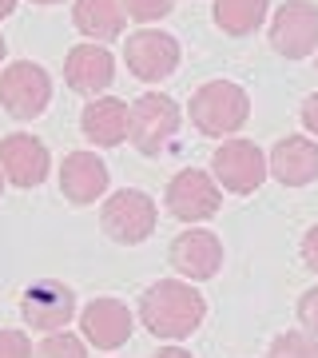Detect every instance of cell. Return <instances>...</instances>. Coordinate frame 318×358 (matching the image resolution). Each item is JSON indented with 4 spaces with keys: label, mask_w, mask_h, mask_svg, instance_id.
I'll use <instances>...</instances> for the list:
<instances>
[{
    "label": "cell",
    "mask_w": 318,
    "mask_h": 358,
    "mask_svg": "<svg viewBox=\"0 0 318 358\" xmlns=\"http://www.w3.org/2000/svg\"><path fill=\"white\" fill-rule=\"evenodd\" d=\"M207 315V303L203 294L195 291L191 282H179V279H159L152 282L140 299V322L155 338H191L199 331V322Z\"/></svg>",
    "instance_id": "1"
},
{
    "label": "cell",
    "mask_w": 318,
    "mask_h": 358,
    "mask_svg": "<svg viewBox=\"0 0 318 358\" xmlns=\"http://www.w3.org/2000/svg\"><path fill=\"white\" fill-rule=\"evenodd\" d=\"M187 112H191V124L203 136H231V131H239L247 124L251 96L239 84H231V80H211V84H203L191 96Z\"/></svg>",
    "instance_id": "2"
},
{
    "label": "cell",
    "mask_w": 318,
    "mask_h": 358,
    "mask_svg": "<svg viewBox=\"0 0 318 358\" xmlns=\"http://www.w3.org/2000/svg\"><path fill=\"white\" fill-rule=\"evenodd\" d=\"M155 219H159L155 199L147 192H140V187H124V192H115L112 199L103 203V211H100L103 231L112 235L115 243H124V247H136V243H143V239H152Z\"/></svg>",
    "instance_id": "3"
},
{
    "label": "cell",
    "mask_w": 318,
    "mask_h": 358,
    "mask_svg": "<svg viewBox=\"0 0 318 358\" xmlns=\"http://www.w3.org/2000/svg\"><path fill=\"white\" fill-rule=\"evenodd\" d=\"M179 131V103L164 92H147L131 103L127 115V136L143 155H159L171 143V136Z\"/></svg>",
    "instance_id": "4"
},
{
    "label": "cell",
    "mask_w": 318,
    "mask_h": 358,
    "mask_svg": "<svg viewBox=\"0 0 318 358\" xmlns=\"http://www.w3.org/2000/svg\"><path fill=\"white\" fill-rule=\"evenodd\" d=\"M0 103L16 120H36L52 103V80L32 60H13L0 72Z\"/></svg>",
    "instance_id": "5"
},
{
    "label": "cell",
    "mask_w": 318,
    "mask_h": 358,
    "mask_svg": "<svg viewBox=\"0 0 318 358\" xmlns=\"http://www.w3.org/2000/svg\"><path fill=\"white\" fill-rule=\"evenodd\" d=\"M211 171H215L219 187H227V192H235V195L259 192V183L270 176L263 148H259V143H251V140H227V143H219L215 155H211Z\"/></svg>",
    "instance_id": "6"
},
{
    "label": "cell",
    "mask_w": 318,
    "mask_h": 358,
    "mask_svg": "<svg viewBox=\"0 0 318 358\" xmlns=\"http://www.w3.org/2000/svg\"><path fill=\"white\" fill-rule=\"evenodd\" d=\"M270 44L287 60H303L318 48V4L315 0H291L275 13Z\"/></svg>",
    "instance_id": "7"
},
{
    "label": "cell",
    "mask_w": 318,
    "mask_h": 358,
    "mask_svg": "<svg viewBox=\"0 0 318 358\" xmlns=\"http://www.w3.org/2000/svg\"><path fill=\"white\" fill-rule=\"evenodd\" d=\"M219 207H223V192L207 171L187 167L167 183V211L183 223H203V219L219 215Z\"/></svg>",
    "instance_id": "8"
},
{
    "label": "cell",
    "mask_w": 318,
    "mask_h": 358,
    "mask_svg": "<svg viewBox=\"0 0 318 358\" xmlns=\"http://www.w3.org/2000/svg\"><path fill=\"white\" fill-rule=\"evenodd\" d=\"M20 315L32 331H64L72 315H76V294L68 282H56V279H44V282H32L20 299Z\"/></svg>",
    "instance_id": "9"
},
{
    "label": "cell",
    "mask_w": 318,
    "mask_h": 358,
    "mask_svg": "<svg viewBox=\"0 0 318 358\" xmlns=\"http://www.w3.org/2000/svg\"><path fill=\"white\" fill-rule=\"evenodd\" d=\"M124 60L131 68V76L147 80V84L167 80L179 68V40L159 32V28H143V32H136V36L127 40Z\"/></svg>",
    "instance_id": "10"
},
{
    "label": "cell",
    "mask_w": 318,
    "mask_h": 358,
    "mask_svg": "<svg viewBox=\"0 0 318 358\" xmlns=\"http://www.w3.org/2000/svg\"><path fill=\"white\" fill-rule=\"evenodd\" d=\"M48 148L36 140V136H24V131H16V136H4L0 140V171L8 183L16 187H36L48 179Z\"/></svg>",
    "instance_id": "11"
},
{
    "label": "cell",
    "mask_w": 318,
    "mask_h": 358,
    "mask_svg": "<svg viewBox=\"0 0 318 358\" xmlns=\"http://www.w3.org/2000/svg\"><path fill=\"white\" fill-rule=\"evenodd\" d=\"M64 80L80 96H100L115 80V56L103 44H76L64 60Z\"/></svg>",
    "instance_id": "12"
},
{
    "label": "cell",
    "mask_w": 318,
    "mask_h": 358,
    "mask_svg": "<svg viewBox=\"0 0 318 358\" xmlns=\"http://www.w3.org/2000/svg\"><path fill=\"white\" fill-rule=\"evenodd\" d=\"M171 267L191 282L215 279L219 267H223V243L211 231H183L171 243Z\"/></svg>",
    "instance_id": "13"
},
{
    "label": "cell",
    "mask_w": 318,
    "mask_h": 358,
    "mask_svg": "<svg viewBox=\"0 0 318 358\" xmlns=\"http://www.w3.org/2000/svg\"><path fill=\"white\" fill-rule=\"evenodd\" d=\"M80 331H84V343L100 346V350H115L131 338V310L120 299H96L80 315Z\"/></svg>",
    "instance_id": "14"
},
{
    "label": "cell",
    "mask_w": 318,
    "mask_h": 358,
    "mask_svg": "<svg viewBox=\"0 0 318 358\" xmlns=\"http://www.w3.org/2000/svg\"><path fill=\"white\" fill-rule=\"evenodd\" d=\"M60 192L76 207L96 203L108 192V164L96 152H72L60 164Z\"/></svg>",
    "instance_id": "15"
},
{
    "label": "cell",
    "mask_w": 318,
    "mask_h": 358,
    "mask_svg": "<svg viewBox=\"0 0 318 358\" xmlns=\"http://www.w3.org/2000/svg\"><path fill=\"white\" fill-rule=\"evenodd\" d=\"M267 167L282 187H306L318 179V143L306 136H287L275 143Z\"/></svg>",
    "instance_id": "16"
},
{
    "label": "cell",
    "mask_w": 318,
    "mask_h": 358,
    "mask_svg": "<svg viewBox=\"0 0 318 358\" xmlns=\"http://www.w3.org/2000/svg\"><path fill=\"white\" fill-rule=\"evenodd\" d=\"M127 108L124 100H115V96H96V100L84 108L80 115V128H84V140H92L96 148H115V143L127 140Z\"/></svg>",
    "instance_id": "17"
},
{
    "label": "cell",
    "mask_w": 318,
    "mask_h": 358,
    "mask_svg": "<svg viewBox=\"0 0 318 358\" xmlns=\"http://www.w3.org/2000/svg\"><path fill=\"white\" fill-rule=\"evenodd\" d=\"M72 20H76V28L88 40L103 44V40H115L124 32L127 13H124V0H76Z\"/></svg>",
    "instance_id": "18"
},
{
    "label": "cell",
    "mask_w": 318,
    "mask_h": 358,
    "mask_svg": "<svg viewBox=\"0 0 318 358\" xmlns=\"http://www.w3.org/2000/svg\"><path fill=\"white\" fill-rule=\"evenodd\" d=\"M267 0H215V24L227 36H251L267 20Z\"/></svg>",
    "instance_id": "19"
},
{
    "label": "cell",
    "mask_w": 318,
    "mask_h": 358,
    "mask_svg": "<svg viewBox=\"0 0 318 358\" xmlns=\"http://www.w3.org/2000/svg\"><path fill=\"white\" fill-rule=\"evenodd\" d=\"M267 358H318V338L310 331H287L270 343Z\"/></svg>",
    "instance_id": "20"
},
{
    "label": "cell",
    "mask_w": 318,
    "mask_h": 358,
    "mask_svg": "<svg viewBox=\"0 0 318 358\" xmlns=\"http://www.w3.org/2000/svg\"><path fill=\"white\" fill-rule=\"evenodd\" d=\"M36 358H88V346H84V338H76V334L56 331L36 346Z\"/></svg>",
    "instance_id": "21"
},
{
    "label": "cell",
    "mask_w": 318,
    "mask_h": 358,
    "mask_svg": "<svg viewBox=\"0 0 318 358\" xmlns=\"http://www.w3.org/2000/svg\"><path fill=\"white\" fill-rule=\"evenodd\" d=\"M171 8H175V0H124V13L131 16V20H143V24L164 20Z\"/></svg>",
    "instance_id": "22"
},
{
    "label": "cell",
    "mask_w": 318,
    "mask_h": 358,
    "mask_svg": "<svg viewBox=\"0 0 318 358\" xmlns=\"http://www.w3.org/2000/svg\"><path fill=\"white\" fill-rule=\"evenodd\" d=\"M0 358H36L24 331H0Z\"/></svg>",
    "instance_id": "23"
},
{
    "label": "cell",
    "mask_w": 318,
    "mask_h": 358,
    "mask_svg": "<svg viewBox=\"0 0 318 358\" xmlns=\"http://www.w3.org/2000/svg\"><path fill=\"white\" fill-rule=\"evenodd\" d=\"M298 322H303L306 331L318 338V287L303 291V299H298Z\"/></svg>",
    "instance_id": "24"
},
{
    "label": "cell",
    "mask_w": 318,
    "mask_h": 358,
    "mask_svg": "<svg viewBox=\"0 0 318 358\" xmlns=\"http://www.w3.org/2000/svg\"><path fill=\"white\" fill-rule=\"evenodd\" d=\"M303 263L318 275V223L303 235Z\"/></svg>",
    "instance_id": "25"
},
{
    "label": "cell",
    "mask_w": 318,
    "mask_h": 358,
    "mask_svg": "<svg viewBox=\"0 0 318 358\" xmlns=\"http://www.w3.org/2000/svg\"><path fill=\"white\" fill-rule=\"evenodd\" d=\"M303 124H306V131H310V136H318V92L303 100Z\"/></svg>",
    "instance_id": "26"
},
{
    "label": "cell",
    "mask_w": 318,
    "mask_h": 358,
    "mask_svg": "<svg viewBox=\"0 0 318 358\" xmlns=\"http://www.w3.org/2000/svg\"><path fill=\"white\" fill-rule=\"evenodd\" d=\"M155 358H191V355H187V350H179V346H164Z\"/></svg>",
    "instance_id": "27"
},
{
    "label": "cell",
    "mask_w": 318,
    "mask_h": 358,
    "mask_svg": "<svg viewBox=\"0 0 318 358\" xmlns=\"http://www.w3.org/2000/svg\"><path fill=\"white\" fill-rule=\"evenodd\" d=\"M13 8H16V0H0V20H4V16H13Z\"/></svg>",
    "instance_id": "28"
},
{
    "label": "cell",
    "mask_w": 318,
    "mask_h": 358,
    "mask_svg": "<svg viewBox=\"0 0 318 358\" xmlns=\"http://www.w3.org/2000/svg\"><path fill=\"white\" fill-rule=\"evenodd\" d=\"M0 64H4V36H0Z\"/></svg>",
    "instance_id": "29"
},
{
    "label": "cell",
    "mask_w": 318,
    "mask_h": 358,
    "mask_svg": "<svg viewBox=\"0 0 318 358\" xmlns=\"http://www.w3.org/2000/svg\"><path fill=\"white\" fill-rule=\"evenodd\" d=\"M32 4H60V0H32Z\"/></svg>",
    "instance_id": "30"
},
{
    "label": "cell",
    "mask_w": 318,
    "mask_h": 358,
    "mask_svg": "<svg viewBox=\"0 0 318 358\" xmlns=\"http://www.w3.org/2000/svg\"><path fill=\"white\" fill-rule=\"evenodd\" d=\"M0 192H4V171H0Z\"/></svg>",
    "instance_id": "31"
}]
</instances>
